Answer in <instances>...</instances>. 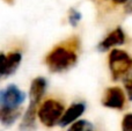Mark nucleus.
Instances as JSON below:
<instances>
[{
  "mask_svg": "<svg viewBox=\"0 0 132 131\" xmlns=\"http://www.w3.org/2000/svg\"><path fill=\"white\" fill-rule=\"evenodd\" d=\"M115 2H117V4H125L128 0H114Z\"/></svg>",
  "mask_w": 132,
  "mask_h": 131,
  "instance_id": "18",
  "label": "nucleus"
},
{
  "mask_svg": "<svg viewBox=\"0 0 132 131\" xmlns=\"http://www.w3.org/2000/svg\"><path fill=\"white\" fill-rule=\"evenodd\" d=\"M63 113H64V106L57 100L50 99L42 103V106L37 110V116L45 127L51 128L58 123Z\"/></svg>",
  "mask_w": 132,
  "mask_h": 131,
  "instance_id": "3",
  "label": "nucleus"
},
{
  "mask_svg": "<svg viewBox=\"0 0 132 131\" xmlns=\"http://www.w3.org/2000/svg\"><path fill=\"white\" fill-rule=\"evenodd\" d=\"M108 64H109V70L112 76V79L118 80V79L125 77L129 72H131L132 57L125 51L114 49L109 53Z\"/></svg>",
  "mask_w": 132,
  "mask_h": 131,
  "instance_id": "2",
  "label": "nucleus"
},
{
  "mask_svg": "<svg viewBox=\"0 0 132 131\" xmlns=\"http://www.w3.org/2000/svg\"><path fill=\"white\" fill-rule=\"evenodd\" d=\"M67 131H94V127L89 121L86 120H79L71 123V127Z\"/></svg>",
  "mask_w": 132,
  "mask_h": 131,
  "instance_id": "12",
  "label": "nucleus"
},
{
  "mask_svg": "<svg viewBox=\"0 0 132 131\" xmlns=\"http://www.w3.org/2000/svg\"><path fill=\"white\" fill-rule=\"evenodd\" d=\"M124 88L126 92V96H128L129 101L132 102V72H129L125 77H124Z\"/></svg>",
  "mask_w": 132,
  "mask_h": 131,
  "instance_id": "14",
  "label": "nucleus"
},
{
  "mask_svg": "<svg viewBox=\"0 0 132 131\" xmlns=\"http://www.w3.org/2000/svg\"><path fill=\"white\" fill-rule=\"evenodd\" d=\"M6 60L7 56L5 53L0 52V77H5V72H6Z\"/></svg>",
  "mask_w": 132,
  "mask_h": 131,
  "instance_id": "16",
  "label": "nucleus"
},
{
  "mask_svg": "<svg viewBox=\"0 0 132 131\" xmlns=\"http://www.w3.org/2000/svg\"><path fill=\"white\" fill-rule=\"evenodd\" d=\"M24 100L26 94L15 85H8L0 91V108H20Z\"/></svg>",
  "mask_w": 132,
  "mask_h": 131,
  "instance_id": "4",
  "label": "nucleus"
},
{
  "mask_svg": "<svg viewBox=\"0 0 132 131\" xmlns=\"http://www.w3.org/2000/svg\"><path fill=\"white\" fill-rule=\"evenodd\" d=\"M125 4V11L128 13H132V0H128Z\"/></svg>",
  "mask_w": 132,
  "mask_h": 131,
  "instance_id": "17",
  "label": "nucleus"
},
{
  "mask_svg": "<svg viewBox=\"0 0 132 131\" xmlns=\"http://www.w3.org/2000/svg\"><path fill=\"white\" fill-rule=\"evenodd\" d=\"M78 62V55L73 49L64 45L56 46L45 58V64L51 72L59 73L73 67Z\"/></svg>",
  "mask_w": 132,
  "mask_h": 131,
  "instance_id": "1",
  "label": "nucleus"
},
{
  "mask_svg": "<svg viewBox=\"0 0 132 131\" xmlns=\"http://www.w3.org/2000/svg\"><path fill=\"white\" fill-rule=\"evenodd\" d=\"M122 131H132V114H126L123 117Z\"/></svg>",
  "mask_w": 132,
  "mask_h": 131,
  "instance_id": "15",
  "label": "nucleus"
},
{
  "mask_svg": "<svg viewBox=\"0 0 132 131\" xmlns=\"http://www.w3.org/2000/svg\"><path fill=\"white\" fill-rule=\"evenodd\" d=\"M21 116V108H0V123L5 127H11Z\"/></svg>",
  "mask_w": 132,
  "mask_h": 131,
  "instance_id": "10",
  "label": "nucleus"
},
{
  "mask_svg": "<svg viewBox=\"0 0 132 131\" xmlns=\"http://www.w3.org/2000/svg\"><path fill=\"white\" fill-rule=\"evenodd\" d=\"M46 80L43 77H37L34 80L31 81L30 85V89H29V100L30 102L38 104L41 102L42 97L44 96L46 91Z\"/></svg>",
  "mask_w": 132,
  "mask_h": 131,
  "instance_id": "8",
  "label": "nucleus"
},
{
  "mask_svg": "<svg viewBox=\"0 0 132 131\" xmlns=\"http://www.w3.org/2000/svg\"><path fill=\"white\" fill-rule=\"evenodd\" d=\"M124 43H125V35L123 32V29L121 27H117L116 29H114L108 36H105L98 43L97 50L101 51V52H104V51L109 50L110 48H112V46L123 45Z\"/></svg>",
  "mask_w": 132,
  "mask_h": 131,
  "instance_id": "6",
  "label": "nucleus"
},
{
  "mask_svg": "<svg viewBox=\"0 0 132 131\" xmlns=\"http://www.w3.org/2000/svg\"><path fill=\"white\" fill-rule=\"evenodd\" d=\"M102 106L111 109H122L125 104V94L119 87H109L102 97Z\"/></svg>",
  "mask_w": 132,
  "mask_h": 131,
  "instance_id": "5",
  "label": "nucleus"
},
{
  "mask_svg": "<svg viewBox=\"0 0 132 131\" xmlns=\"http://www.w3.org/2000/svg\"><path fill=\"white\" fill-rule=\"evenodd\" d=\"M37 103L29 102L27 110L23 115L22 122L20 124V131H35L36 129V115H37Z\"/></svg>",
  "mask_w": 132,
  "mask_h": 131,
  "instance_id": "9",
  "label": "nucleus"
},
{
  "mask_svg": "<svg viewBox=\"0 0 132 131\" xmlns=\"http://www.w3.org/2000/svg\"><path fill=\"white\" fill-rule=\"evenodd\" d=\"M82 15L79 11L74 8H71L70 12H68V23H70L72 27H77L79 24V22L81 21Z\"/></svg>",
  "mask_w": 132,
  "mask_h": 131,
  "instance_id": "13",
  "label": "nucleus"
},
{
  "mask_svg": "<svg viewBox=\"0 0 132 131\" xmlns=\"http://www.w3.org/2000/svg\"><path fill=\"white\" fill-rule=\"evenodd\" d=\"M21 60H22V55L20 52H11L9 55H7L5 77H8L11 74H13L18 70V67L20 66Z\"/></svg>",
  "mask_w": 132,
  "mask_h": 131,
  "instance_id": "11",
  "label": "nucleus"
},
{
  "mask_svg": "<svg viewBox=\"0 0 132 131\" xmlns=\"http://www.w3.org/2000/svg\"><path fill=\"white\" fill-rule=\"evenodd\" d=\"M86 110V104L84 102H77V103L72 104L66 111H64L60 117V120L58 121V124L62 128L70 125L71 123H73L74 121H77L82 114Z\"/></svg>",
  "mask_w": 132,
  "mask_h": 131,
  "instance_id": "7",
  "label": "nucleus"
}]
</instances>
